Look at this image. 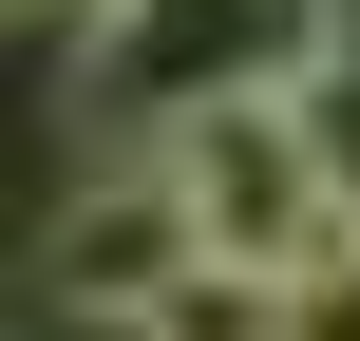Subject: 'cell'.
Wrapping results in <instances>:
<instances>
[{
  "mask_svg": "<svg viewBox=\"0 0 360 341\" xmlns=\"http://www.w3.org/2000/svg\"><path fill=\"white\" fill-rule=\"evenodd\" d=\"M19 19H76V0H19Z\"/></svg>",
  "mask_w": 360,
  "mask_h": 341,
  "instance_id": "5",
  "label": "cell"
},
{
  "mask_svg": "<svg viewBox=\"0 0 360 341\" xmlns=\"http://www.w3.org/2000/svg\"><path fill=\"white\" fill-rule=\"evenodd\" d=\"M285 323H304V285H266V266H209V247H190V266L152 285V323H133V341H285Z\"/></svg>",
  "mask_w": 360,
  "mask_h": 341,
  "instance_id": "4",
  "label": "cell"
},
{
  "mask_svg": "<svg viewBox=\"0 0 360 341\" xmlns=\"http://www.w3.org/2000/svg\"><path fill=\"white\" fill-rule=\"evenodd\" d=\"M152 171H171L209 266H266V285H342L360 266V152H342L323 95H209V114L152 133Z\"/></svg>",
  "mask_w": 360,
  "mask_h": 341,
  "instance_id": "1",
  "label": "cell"
},
{
  "mask_svg": "<svg viewBox=\"0 0 360 341\" xmlns=\"http://www.w3.org/2000/svg\"><path fill=\"white\" fill-rule=\"evenodd\" d=\"M190 266V209H171V171L133 152L114 190H76L57 209V247H38V304H76V323H152V285Z\"/></svg>",
  "mask_w": 360,
  "mask_h": 341,
  "instance_id": "3",
  "label": "cell"
},
{
  "mask_svg": "<svg viewBox=\"0 0 360 341\" xmlns=\"http://www.w3.org/2000/svg\"><path fill=\"white\" fill-rule=\"evenodd\" d=\"M76 95L95 133H171L209 95H323L342 76V0H76Z\"/></svg>",
  "mask_w": 360,
  "mask_h": 341,
  "instance_id": "2",
  "label": "cell"
}]
</instances>
